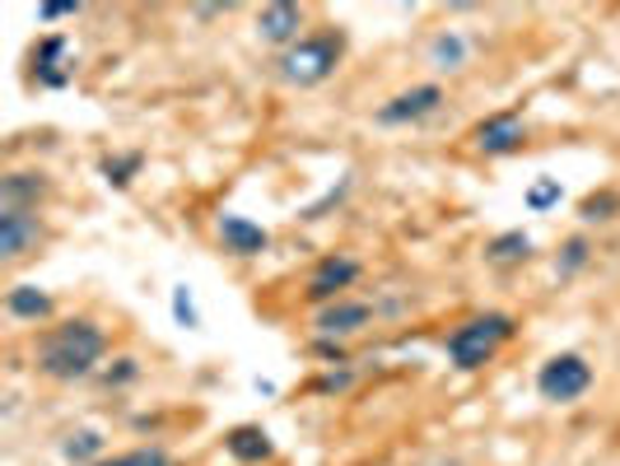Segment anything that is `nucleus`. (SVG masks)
Segmentation results:
<instances>
[{"label":"nucleus","instance_id":"nucleus-1","mask_svg":"<svg viewBox=\"0 0 620 466\" xmlns=\"http://www.w3.org/2000/svg\"><path fill=\"white\" fill-rule=\"evenodd\" d=\"M103 354H107L103 327L94 318H71L38 341V369L56 383H75V379H89V373L99 369Z\"/></svg>","mask_w":620,"mask_h":466},{"label":"nucleus","instance_id":"nucleus-2","mask_svg":"<svg viewBox=\"0 0 620 466\" xmlns=\"http://www.w3.org/2000/svg\"><path fill=\"white\" fill-rule=\"evenodd\" d=\"M341 56H345V33L341 29H322V33L299 38L294 48H285L276 65H280V80L308 89V84H322V80L337 75Z\"/></svg>","mask_w":620,"mask_h":466},{"label":"nucleus","instance_id":"nucleus-3","mask_svg":"<svg viewBox=\"0 0 620 466\" xmlns=\"http://www.w3.org/2000/svg\"><path fill=\"white\" fill-rule=\"evenodd\" d=\"M514 336V318L508 313H480V318H472V322H462L453 336H448V360L457 364V369H485L499 354V345Z\"/></svg>","mask_w":620,"mask_h":466},{"label":"nucleus","instance_id":"nucleus-4","mask_svg":"<svg viewBox=\"0 0 620 466\" xmlns=\"http://www.w3.org/2000/svg\"><path fill=\"white\" fill-rule=\"evenodd\" d=\"M592 387V369L583 354H556V360H546L541 373H537V392L546 402H579V396Z\"/></svg>","mask_w":620,"mask_h":466},{"label":"nucleus","instance_id":"nucleus-5","mask_svg":"<svg viewBox=\"0 0 620 466\" xmlns=\"http://www.w3.org/2000/svg\"><path fill=\"white\" fill-rule=\"evenodd\" d=\"M438 107H443V89L438 84H411V89H402V94L379 107V122L383 126H411V122L434 117Z\"/></svg>","mask_w":620,"mask_h":466},{"label":"nucleus","instance_id":"nucleus-6","mask_svg":"<svg viewBox=\"0 0 620 466\" xmlns=\"http://www.w3.org/2000/svg\"><path fill=\"white\" fill-rule=\"evenodd\" d=\"M42 242V219L38 210H0V257L14 261L33 252Z\"/></svg>","mask_w":620,"mask_h":466},{"label":"nucleus","instance_id":"nucleus-7","mask_svg":"<svg viewBox=\"0 0 620 466\" xmlns=\"http://www.w3.org/2000/svg\"><path fill=\"white\" fill-rule=\"evenodd\" d=\"M354 276H360V261L354 257H341V252L327 257L313 271V280H308V299L313 303H341V290H350Z\"/></svg>","mask_w":620,"mask_h":466},{"label":"nucleus","instance_id":"nucleus-8","mask_svg":"<svg viewBox=\"0 0 620 466\" xmlns=\"http://www.w3.org/2000/svg\"><path fill=\"white\" fill-rule=\"evenodd\" d=\"M527 136V126L518 113H495V117H485L476 131H472V141L480 154H514Z\"/></svg>","mask_w":620,"mask_h":466},{"label":"nucleus","instance_id":"nucleus-9","mask_svg":"<svg viewBox=\"0 0 620 466\" xmlns=\"http://www.w3.org/2000/svg\"><path fill=\"white\" fill-rule=\"evenodd\" d=\"M299 29H303V6H290V0H276L257 14V33L276 48H294L299 42Z\"/></svg>","mask_w":620,"mask_h":466},{"label":"nucleus","instance_id":"nucleus-10","mask_svg":"<svg viewBox=\"0 0 620 466\" xmlns=\"http://www.w3.org/2000/svg\"><path fill=\"white\" fill-rule=\"evenodd\" d=\"M219 242H225V252H234V257H261L271 248V234L242 215H219Z\"/></svg>","mask_w":620,"mask_h":466},{"label":"nucleus","instance_id":"nucleus-11","mask_svg":"<svg viewBox=\"0 0 620 466\" xmlns=\"http://www.w3.org/2000/svg\"><path fill=\"white\" fill-rule=\"evenodd\" d=\"M48 187L52 183L42 173H6L0 177V210H38Z\"/></svg>","mask_w":620,"mask_h":466},{"label":"nucleus","instance_id":"nucleus-12","mask_svg":"<svg viewBox=\"0 0 620 466\" xmlns=\"http://www.w3.org/2000/svg\"><path fill=\"white\" fill-rule=\"evenodd\" d=\"M369 322H373V308H369V303L341 299V303H327V308H322L318 331H322L327 341H337V336H354V331H364Z\"/></svg>","mask_w":620,"mask_h":466},{"label":"nucleus","instance_id":"nucleus-13","mask_svg":"<svg viewBox=\"0 0 620 466\" xmlns=\"http://www.w3.org/2000/svg\"><path fill=\"white\" fill-rule=\"evenodd\" d=\"M225 448H229V457L242 462V466H261V462H271V457H276L271 434L257 429V425H238V429H229V434H225Z\"/></svg>","mask_w":620,"mask_h":466},{"label":"nucleus","instance_id":"nucleus-14","mask_svg":"<svg viewBox=\"0 0 620 466\" xmlns=\"http://www.w3.org/2000/svg\"><path fill=\"white\" fill-rule=\"evenodd\" d=\"M61 56H65V38L61 33L38 42V48H33V75H38V84L61 89L65 80H71V71H61Z\"/></svg>","mask_w":620,"mask_h":466},{"label":"nucleus","instance_id":"nucleus-15","mask_svg":"<svg viewBox=\"0 0 620 466\" xmlns=\"http://www.w3.org/2000/svg\"><path fill=\"white\" fill-rule=\"evenodd\" d=\"M6 308H10V318H24V322L52 318V299L42 294L38 284H14V290L6 294Z\"/></svg>","mask_w":620,"mask_h":466},{"label":"nucleus","instance_id":"nucleus-16","mask_svg":"<svg viewBox=\"0 0 620 466\" xmlns=\"http://www.w3.org/2000/svg\"><path fill=\"white\" fill-rule=\"evenodd\" d=\"M485 257L499 261V266H508V261H527V257H531V238H527L523 229H508V234H499V238L485 242Z\"/></svg>","mask_w":620,"mask_h":466},{"label":"nucleus","instance_id":"nucleus-17","mask_svg":"<svg viewBox=\"0 0 620 466\" xmlns=\"http://www.w3.org/2000/svg\"><path fill=\"white\" fill-rule=\"evenodd\" d=\"M430 61L438 65V71H457V65L467 61V42H462L457 33H438L430 42Z\"/></svg>","mask_w":620,"mask_h":466},{"label":"nucleus","instance_id":"nucleus-18","mask_svg":"<svg viewBox=\"0 0 620 466\" xmlns=\"http://www.w3.org/2000/svg\"><path fill=\"white\" fill-rule=\"evenodd\" d=\"M141 164H145V154H107V159L99 164V173H103L113 187H126L131 177L141 173Z\"/></svg>","mask_w":620,"mask_h":466},{"label":"nucleus","instance_id":"nucleus-19","mask_svg":"<svg viewBox=\"0 0 620 466\" xmlns=\"http://www.w3.org/2000/svg\"><path fill=\"white\" fill-rule=\"evenodd\" d=\"M94 466H173L164 457V448H136V453H122V457H99Z\"/></svg>","mask_w":620,"mask_h":466},{"label":"nucleus","instance_id":"nucleus-20","mask_svg":"<svg viewBox=\"0 0 620 466\" xmlns=\"http://www.w3.org/2000/svg\"><path fill=\"white\" fill-rule=\"evenodd\" d=\"M103 453V438L99 434H71V443H65V457H71V462H89V466H94V457Z\"/></svg>","mask_w":620,"mask_h":466},{"label":"nucleus","instance_id":"nucleus-21","mask_svg":"<svg viewBox=\"0 0 620 466\" xmlns=\"http://www.w3.org/2000/svg\"><path fill=\"white\" fill-rule=\"evenodd\" d=\"M579 210H583L588 225H597V219H611V215L620 210V196H616V191H597V196H588Z\"/></svg>","mask_w":620,"mask_h":466},{"label":"nucleus","instance_id":"nucleus-22","mask_svg":"<svg viewBox=\"0 0 620 466\" xmlns=\"http://www.w3.org/2000/svg\"><path fill=\"white\" fill-rule=\"evenodd\" d=\"M588 238H569L565 242V252H560V276H574V271H583L588 266Z\"/></svg>","mask_w":620,"mask_h":466},{"label":"nucleus","instance_id":"nucleus-23","mask_svg":"<svg viewBox=\"0 0 620 466\" xmlns=\"http://www.w3.org/2000/svg\"><path fill=\"white\" fill-rule=\"evenodd\" d=\"M556 201H560V183H556V177H546V183H537V187L527 191V206L531 210H550Z\"/></svg>","mask_w":620,"mask_h":466},{"label":"nucleus","instance_id":"nucleus-24","mask_svg":"<svg viewBox=\"0 0 620 466\" xmlns=\"http://www.w3.org/2000/svg\"><path fill=\"white\" fill-rule=\"evenodd\" d=\"M173 318L183 322V327H196V322H202V318H196V308H192L187 284H183V290H173Z\"/></svg>","mask_w":620,"mask_h":466},{"label":"nucleus","instance_id":"nucleus-25","mask_svg":"<svg viewBox=\"0 0 620 466\" xmlns=\"http://www.w3.org/2000/svg\"><path fill=\"white\" fill-rule=\"evenodd\" d=\"M136 373H141V364H136V360H117V369H107L103 379L117 387V383H131V379H136Z\"/></svg>","mask_w":620,"mask_h":466},{"label":"nucleus","instance_id":"nucleus-26","mask_svg":"<svg viewBox=\"0 0 620 466\" xmlns=\"http://www.w3.org/2000/svg\"><path fill=\"white\" fill-rule=\"evenodd\" d=\"M71 14H80V6H38L42 24H52V19H71Z\"/></svg>","mask_w":620,"mask_h":466},{"label":"nucleus","instance_id":"nucleus-27","mask_svg":"<svg viewBox=\"0 0 620 466\" xmlns=\"http://www.w3.org/2000/svg\"><path fill=\"white\" fill-rule=\"evenodd\" d=\"M313 350H318V354H322V360H341V345H331V341H327V336H322V341H318V345H313Z\"/></svg>","mask_w":620,"mask_h":466}]
</instances>
